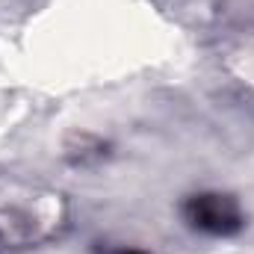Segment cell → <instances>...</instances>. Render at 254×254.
Masks as SVG:
<instances>
[{
  "label": "cell",
  "mask_w": 254,
  "mask_h": 254,
  "mask_svg": "<svg viewBox=\"0 0 254 254\" xmlns=\"http://www.w3.org/2000/svg\"><path fill=\"white\" fill-rule=\"evenodd\" d=\"M122 254H136V252H122Z\"/></svg>",
  "instance_id": "obj_2"
},
{
  "label": "cell",
  "mask_w": 254,
  "mask_h": 254,
  "mask_svg": "<svg viewBox=\"0 0 254 254\" xmlns=\"http://www.w3.org/2000/svg\"><path fill=\"white\" fill-rule=\"evenodd\" d=\"M184 216L195 231L213 234V237H228L243 228V213L240 204L231 195L222 192H201L192 195L184 207Z\"/></svg>",
  "instance_id": "obj_1"
}]
</instances>
